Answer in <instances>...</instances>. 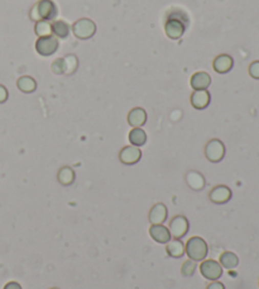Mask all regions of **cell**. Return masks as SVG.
Returning <instances> with one entry per match:
<instances>
[{
  "instance_id": "cell-1",
  "label": "cell",
  "mask_w": 259,
  "mask_h": 289,
  "mask_svg": "<svg viewBox=\"0 0 259 289\" xmlns=\"http://www.w3.org/2000/svg\"><path fill=\"white\" fill-rule=\"evenodd\" d=\"M188 26H190V17L187 13L179 8H175L167 15L164 33L169 40H180Z\"/></svg>"
},
{
  "instance_id": "cell-2",
  "label": "cell",
  "mask_w": 259,
  "mask_h": 289,
  "mask_svg": "<svg viewBox=\"0 0 259 289\" xmlns=\"http://www.w3.org/2000/svg\"><path fill=\"white\" fill-rule=\"evenodd\" d=\"M58 9L57 5L52 2V0H39L38 3L33 5L31 9L29 17L32 21L39 22V21H52L57 17Z\"/></svg>"
},
{
  "instance_id": "cell-3",
  "label": "cell",
  "mask_w": 259,
  "mask_h": 289,
  "mask_svg": "<svg viewBox=\"0 0 259 289\" xmlns=\"http://www.w3.org/2000/svg\"><path fill=\"white\" fill-rule=\"evenodd\" d=\"M185 253L187 254L188 259L191 260L202 261L206 259L207 254H209V246L202 237L192 236L186 242Z\"/></svg>"
},
{
  "instance_id": "cell-4",
  "label": "cell",
  "mask_w": 259,
  "mask_h": 289,
  "mask_svg": "<svg viewBox=\"0 0 259 289\" xmlns=\"http://www.w3.org/2000/svg\"><path fill=\"white\" fill-rule=\"evenodd\" d=\"M72 32L79 40H89L96 33V24L89 18H81L72 26Z\"/></svg>"
},
{
  "instance_id": "cell-5",
  "label": "cell",
  "mask_w": 259,
  "mask_h": 289,
  "mask_svg": "<svg viewBox=\"0 0 259 289\" xmlns=\"http://www.w3.org/2000/svg\"><path fill=\"white\" fill-rule=\"evenodd\" d=\"M200 273L205 279L215 282L220 279L223 275V266L220 265L219 261L207 259V260H202V263L200 264Z\"/></svg>"
},
{
  "instance_id": "cell-6",
  "label": "cell",
  "mask_w": 259,
  "mask_h": 289,
  "mask_svg": "<svg viewBox=\"0 0 259 289\" xmlns=\"http://www.w3.org/2000/svg\"><path fill=\"white\" fill-rule=\"evenodd\" d=\"M205 156L210 163H220L225 156V146L220 140H210L205 146Z\"/></svg>"
},
{
  "instance_id": "cell-7",
  "label": "cell",
  "mask_w": 259,
  "mask_h": 289,
  "mask_svg": "<svg viewBox=\"0 0 259 289\" xmlns=\"http://www.w3.org/2000/svg\"><path fill=\"white\" fill-rule=\"evenodd\" d=\"M60 47V42L58 38L55 36H47V37H39L36 42V51L40 56H52L56 53V51Z\"/></svg>"
},
{
  "instance_id": "cell-8",
  "label": "cell",
  "mask_w": 259,
  "mask_h": 289,
  "mask_svg": "<svg viewBox=\"0 0 259 289\" xmlns=\"http://www.w3.org/2000/svg\"><path fill=\"white\" fill-rule=\"evenodd\" d=\"M190 223L185 216H175L171 221H169V234L174 239H182L186 236L188 232Z\"/></svg>"
},
{
  "instance_id": "cell-9",
  "label": "cell",
  "mask_w": 259,
  "mask_h": 289,
  "mask_svg": "<svg viewBox=\"0 0 259 289\" xmlns=\"http://www.w3.org/2000/svg\"><path fill=\"white\" fill-rule=\"evenodd\" d=\"M142 158V151L137 146H125L119 152V160L125 165H134Z\"/></svg>"
},
{
  "instance_id": "cell-10",
  "label": "cell",
  "mask_w": 259,
  "mask_h": 289,
  "mask_svg": "<svg viewBox=\"0 0 259 289\" xmlns=\"http://www.w3.org/2000/svg\"><path fill=\"white\" fill-rule=\"evenodd\" d=\"M209 198L215 204H225L231 199V190L226 185H217L211 189Z\"/></svg>"
},
{
  "instance_id": "cell-11",
  "label": "cell",
  "mask_w": 259,
  "mask_h": 289,
  "mask_svg": "<svg viewBox=\"0 0 259 289\" xmlns=\"http://www.w3.org/2000/svg\"><path fill=\"white\" fill-rule=\"evenodd\" d=\"M167 216H168L167 207L163 203H157L150 208L148 220H149L150 225H163V222L167 221Z\"/></svg>"
},
{
  "instance_id": "cell-12",
  "label": "cell",
  "mask_w": 259,
  "mask_h": 289,
  "mask_svg": "<svg viewBox=\"0 0 259 289\" xmlns=\"http://www.w3.org/2000/svg\"><path fill=\"white\" fill-rule=\"evenodd\" d=\"M234 66V60L230 55H226V53H223V55H219L215 57L214 62H212V67H214L215 71L218 74H226V72L230 71Z\"/></svg>"
},
{
  "instance_id": "cell-13",
  "label": "cell",
  "mask_w": 259,
  "mask_h": 289,
  "mask_svg": "<svg viewBox=\"0 0 259 289\" xmlns=\"http://www.w3.org/2000/svg\"><path fill=\"white\" fill-rule=\"evenodd\" d=\"M149 235L158 244H167L172 239L168 227L163 225H150Z\"/></svg>"
},
{
  "instance_id": "cell-14",
  "label": "cell",
  "mask_w": 259,
  "mask_h": 289,
  "mask_svg": "<svg viewBox=\"0 0 259 289\" xmlns=\"http://www.w3.org/2000/svg\"><path fill=\"white\" fill-rule=\"evenodd\" d=\"M211 84V76L205 71H199L191 76L190 85L193 90H206Z\"/></svg>"
},
{
  "instance_id": "cell-15",
  "label": "cell",
  "mask_w": 259,
  "mask_h": 289,
  "mask_svg": "<svg viewBox=\"0 0 259 289\" xmlns=\"http://www.w3.org/2000/svg\"><path fill=\"white\" fill-rule=\"evenodd\" d=\"M210 101H211V97L207 90H195L191 94V105L195 109H205L210 104Z\"/></svg>"
},
{
  "instance_id": "cell-16",
  "label": "cell",
  "mask_w": 259,
  "mask_h": 289,
  "mask_svg": "<svg viewBox=\"0 0 259 289\" xmlns=\"http://www.w3.org/2000/svg\"><path fill=\"white\" fill-rule=\"evenodd\" d=\"M147 122V112L143 108H133L128 114V123L133 128H138V127L144 126Z\"/></svg>"
},
{
  "instance_id": "cell-17",
  "label": "cell",
  "mask_w": 259,
  "mask_h": 289,
  "mask_svg": "<svg viewBox=\"0 0 259 289\" xmlns=\"http://www.w3.org/2000/svg\"><path fill=\"white\" fill-rule=\"evenodd\" d=\"M166 253L171 258L180 259L185 255V245L181 241V239H171L166 244Z\"/></svg>"
},
{
  "instance_id": "cell-18",
  "label": "cell",
  "mask_w": 259,
  "mask_h": 289,
  "mask_svg": "<svg viewBox=\"0 0 259 289\" xmlns=\"http://www.w3.org/2000/svg\"><path fill=\"white\" fill-rule=\"evenodd\" d=\"M75 178H76V175H75V171L72 167L70 166H62L60 170H58V174H57V179H58V183L64 186H69L71 184H74L75 182Z\"/></svg>"
},
{
  "instance_id": "cell-19",
  "label": "cell",
  "mask_w": 259,
  "mask_h": 289,
  "mask_svg": "<svg viewBox=\"0 0 259 289\" xmlns=\"http://www.w3.org/2000/svg\"><path fill=\"white\" fill-rule=\"evenodd\" d=\"M186 182L187 185L193 190H202L205 186V179L198 171H188L186 175Z\"/></svg>"
},
{
  "instance_id": "cell-20",
  "label": "cell",
  "mask_w": 259,
  "mask_h": 289,
  "mask_svg": "<svg viewBox=\"0 0 259 289\" xmlns=\"http://www.w3.org/2000/svg\"><path fill=\"white\" fill-rule=\"evenodd\" d=\"M219 263L223 268L225 269H234L238 266L239 264V258L231 251H225L220 255Z\"/></svg>"
},
{
  "instance_id": "cell-21",
  "label": "cell",
  "mask_w": 259,
  "mask_h": 289,
  "mask_svg": "<svg viewBox=\"0 0 259 289\" xmlns=\"http://www.w3.org/2000/svg\"><path fill=\"white\" fill-rule=\"evenodd\" d=\"M128 139L132 146L140 147V146L145 145V142H147V133H145L140 127H138V128H133L131 132H129Z\"/></svg>"
},
{
  "instance_id": "cell-22",
  "label": "cell",
  "mask_w": 259,
  "mask_h": 289,
  "mask_svg": "<svg viewBox=\"0 0 259 289\" xmlns=\"http://www.w3.org/2000/svg\"><path fill=\"white\" fill-rule=\"evenodd\" d=\"M71 27L64 21H55L52 23V33L57 38H67L70 36Z\"/></svg>"
},
{
  "instance_id": "cell-23",
  "label": "cell",
  "mask_w": 259,
  "mask_h": 289,
  "mask_svg": "<svg viewBox=\"0 0 259 289\" xmlns=\"http://www.w3.org/2000/svg\"><path fill=\"white\" fill-rule=\"evenodd\" d=\"M17 86L23 93H33L37 89V83L33 78L31 76H20L17 82Z\"/></svg>"
},
{
  "instance_id": "cell-24",
  "label": "cell",
  "mask_w": 259,
  "mask_h": 289,
  "mask_svg": "<svg viewBox=\"0 0 259 289\" xmlns=\"http://www.w3.org/2000/svg\"><path fill=\"white\" fill-rule=\"evenodd\" d=\"M34 32L39 37H47L52 36V23L50 21H39L36 22L34 26Z\"/></svg>"
},
{
  "instance_id": "cell-25",
  "label": "cell",
  "mask_w": 259,
  "mask_h": 289,
  "mask_svg": "<svg viewBox=\"0 0 259 289\" xmlns=\"http://www.w3.org/2000/svg\"><path fill=\"white\" fill-rule=\"evenodd\" d=\"M64 60V67H66V71L64 74H74L76 71L77 66H79V59L75 55H67L66 57H63Z\"/></svg>"
},
{
  "instance_id": "cell-26",
  "label": "cell",
  "mask_w": 259,
  "mask_h": 289,
  "mask_svg": "<svg viewBox=\"0 0 259 289\" xmlns=\"http://www.w3.org/2000/svg\"><path fill=\"white\" fill-rule=\"evenodd\" d=\"M196 268H198V266H196V261L188 259V260H186L185 263L182 264V268H181V274H182L183 277H186V278H190L193 275V273H195Z\"/></svg>"
},
{
  "instance_id": "cell-27",
  "label": "cell",
  "mask_w": 259,
  "mask_h": 289,
  "mask_svg": "<svg viewBox=\"0 0 259 289\" xmlns=\"http://www.w3.org/2000/svg\"><path fill=\"white\" fill-rule=\"evenodd\" d=\"M51 70H52V71L57 75L64 74V71H66V67H64L63 59H57V60L53 61L52 65H51Z\"/></svg>"
},
{
  "instance_id": "cell-28",
  "label": "cell",
  "mask_w": 259,
  "mask_h": 289,
  "mask_svg": "<svg viewBox=\"0 0 259 289\" xmlns=\"http://www.w3.org/2000/svg\"><path fill=\"white\" fill-rule=\"evenodd\" d=\"M249 75L253 79L259 80V61H254L249 65Z\"/></svg>"
},
{
  "instance_id": "cell-29",
  "label": "cell",
  "mask_w": 259,
  "mask_h": 289,
  "mask_svg": "<svg viewBox=\"0 0 259 289\" xmlns=\"http://www.w3.org/2000/svg\"><path fill=\"white\" fill-rule=\"evenodd\" d=\"M8 97H9V94H8L7 88L0 84V104L5 103V102L8 101Z\"/></svg>"
},
{
  "instance_id": "cell-30",
  "label": "cell",
  "mask_w": 259,
  "mask_h": 289,
  "mask_svg": "<svg viewBox=\"0 0 259 289\" xmlns=\"http://www.w3.org/2000/svg\"><path fill=\"white\" fill-rule=\"evenodd\" d=\"M206 289H225V285H224L221 282L215 280V282L210 283V284L206 287Z\"/></svg>"
},
{
  "instance_id": "cell-31",
  "label": "cell",
  "mask_w": 259,
  "mask_h": 289,
  "mask_svg": "<svg viewBox=\"0 0 259 289\" xmlns=\"http://www.w3.org/2000/svg\"><path fill=\"white\" fill-rule=\"evenodd\" d=\"M4 289H21V285L17 282H9L5 284Z\"/></svg>"
},
{
  "instance_id": "cell-32",
  "label": "cell",
  "mask_w": 259,
  "mask_h": 289,
  "mask_svg": "<svg viewBox=\"0 0 259 289\" xmlns=\"http://www.w3.org/2000/svg\"><path fill=\"white\" fill-rule=\"evenodd\" d=\"M51 289H60V288H57V287H53V288H51Z\"/></svg>"
}]
</instances>
